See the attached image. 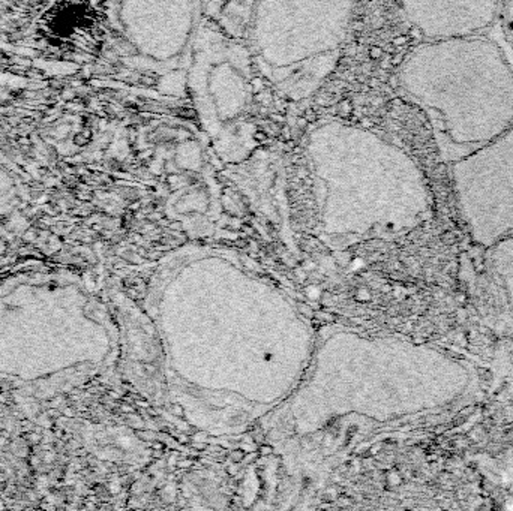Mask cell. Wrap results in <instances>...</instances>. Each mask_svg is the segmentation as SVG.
Masks as SVG:
<instances>
[{"label":"cell","mask_w":513,"mask_h":511,"mask_svg":"<svg viewBox=\"0 0 513 511\" xmlns=\"http://www.w3.org/2000/svg\"><path fill=\"white\" fill-rule=\"evenodd\" d=\"M416 26L432 41L473 36L500 12L501 0H404Z\"/></svg>","instance_id":"obj_3"},{"label":"cell","mask_w":513,"mask_h":511,"mask_svg":"<svg viewBox=\"0 0 513 511\" xmlns=\"http://www.w3.org/2000/svg\"><path fill=\"white\" fill-rule=\"evenodd\" d=\"M404 83L429 115L444 161L467 156L513 124V72L485 38L419 47L405 65Z\"/></svg>","instance_id":"obj_1"},{"label":"cell","mask_w":513,"mask_h":511,"mask_svg":"<svg viewBox=\"0 0 513 511\" xmlns=\"http://www.w3.org/2000/svg\"><path fill=\"white\" fill-rule=\"evenodd\" d=\"M501 23L507 39L513 45V0H504L501 8Z\"/></svg>","instance_id":"obj_4"},{"label":"cell","mask_w":513,"mask_h":511,"mask_svg":"<svg viewBox=\"0 0 513 511\" xmlns=\"http://www.w3.org/2000/svg\"><path fill=\"white\" fill-rule=\"evenodd\" d=\"M452 174L459 203L470 219L513 227V124L452 162Z\"/></svg>","instance_id":"obj_2"}]
</instances>
